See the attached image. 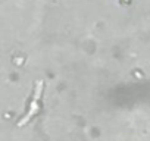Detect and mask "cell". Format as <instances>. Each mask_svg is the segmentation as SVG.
Instances as JSON below:
<instances>
[{"instance_id": "obj_1", "label": "cell", "mask_w": 150, "mask_h": 141, "mask_svg": "<svg viewBox=\"0 0 150 141\" xmlns=\"http://www.w3.org/2000/svg\"><path fill=\"white\" fill-rule=\"evenodd\" d=\"M41 93H43V81H37L35 85H34V93H33V100L30 103V109L27 112V115L18 122V126H22V125H27L37 113H38V109H40V99H41Z\"/></svg>"}]
</instances>
